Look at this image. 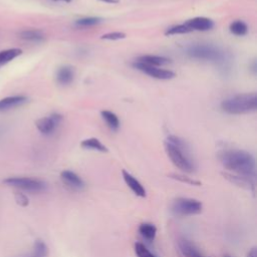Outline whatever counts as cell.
<instances>
[{"label":"cell","instance_id":"5b68a950","mask_svg":"<svg viewBox=\"0 0 257 257\" xmlns=\"http://www.w3.org/2000/svg\"><path fill=\"white\" fill-rule=\"evenodd\" d=\"M203 210V204L192 198H177L174 200L171 211L175 216L187 217L200 214Z\"/></svg>","mask_w":257,"mask_h":257},{"label":"cell","instance_id":"7402d4cb","mask_svg":"<svg viewBox=\"0 0 257 257\" xmlns=\"http://www.w3.org/2000/svg\"><path fill=\"white\" fill-rule=\"evenodd\" d=\"M224 176L227 179H229L232 183H234L238 186L244 187L246 189H253V187H254L253 180H250V179H247V178H244L241 176H237V175H230V174H224Z\"/></svg>","mask_w":257,"mask_h":257},{"label":"cell","instance_id":"6da1fadb","mask_svg":"<svg viewBox=\"0 0 257 257\" xmlns=\"http://www.w3.org/2000/svg\"><path fill=\"white\" fill-rule=\"evenodd\" d=\"M219 159L222 165L230 172L250 180L255 179V158L249 152L243 150H226L220 153Z\"/></svg>","mask_w":257,"mask_h":257},{"label":"cell","instance_id":"52a82bcc","mask_svg":"<svg viewBox=\"0 0 257 257\" xmlns=\"http://www.w3.org/2000/svg\"><path fill=\"white\" fill-rule=\"evenodd\" d=\"M134 67L137 68L138 70L150 75L151 77L161 79V80L172 79L176 76V73L170 69H165V68H161L158 66L148 65L146 63H143V62H140L137 60L134 62Z\"/></svg>","mask_w":257,"mask_h":257},{"label":"cell","instance_id":"8fae6325","mask_svg":"<svg viewBox=\"0 0 257 257\" xmlns=\"http://www.w3.org/2000/svg\"><path fill=\"white\" fill-rule=\"evenodd\" d=\"M122 178L125 182V184L130 187V189L135 193V195L139 196V197H146V189L144 188V186L133 176L131 175L128 172H126L125 170H122Z\"/></svg>","mask_w":257,"mask_h":257},{"label":"cell","instance_id":"3957f363","mask_svg":"<svg viewBox=\"0 0 257 257\" xmlns=\"http://www.w3.org/2000/svg\"><path fill=\"white\" fill-rule=\"evenodd\" d=\"M186 54L193 59L210 61L226 69L229 64V58L227 53L219 46L208 43L192 44L186 48Z\"/></svg>","mask_w":257,"mask_h":257},{"label":"cell","instance_id":"f546056e","mask_svg":"<svg viewBox=\"0 0 257 257\" xmlns=\"http://www.w3.org/2000/svg\"><path fill=\"white\" fill-rule=\"evenodd\" d=\"M247 257H257V250L255 247L251 248L247 254Z\"/></svg>","mask_w":257,"mask_h":257},{"label":"cell","instance_id":"277c9868","mask_svg":"<svg viewBox=\"0 0 257 257\" xmlns=\"http://www.w3.org/2000/svg\"><path fill=\"white\" fill-rule=\"evenodd\" d=\"M221 108L223 111L229 114H244L253 112L257 108V95L255 92L233 95L221 102Z\"/></svg>","mask_w":257,"mask_h":257},{"label":"cell","instance_id":"e0dca14e","mask_svg":"<svg viewBox=\"0 0 257 257\" xmlns=\"http://www.w3.org/2000/svg\"><path fill=\"white\" fill-rule=\"evenodd\" d=\"M48 254L49 250L45 242L41 239H37L33 244L32 252L26 257H48Z\"/></svg>","mask_w":257,"mask_h":257},{"label":"cell","instance_id":"d6a6232c","mask_svg":"<svg viewBox=\"0 0 257 257\" xmlns=\"http://www.w3.org/2000/svg\"><path fill=\"white\" fill-rule=\"evenodd\" d=\"M224 257H231V256H229V255H225Z\"/></svg>","mask_w":257,"mask_h":257},{"label":"cell","instance_id":"2e32d148","mask_svg":"<svg viewBox=\"0 0 257 257\" xmlns=\"http://www.w3.org/2000/svg\"><path fill=\"white\" fill-rule=\"evenodd\" d=\"M102 119L105 121L106 125L111 130V131H117L119 127V119L117 117V115L107 109L101 110L100 112Z\"/></svg>","mask_w":257,"mask_h":257},{"label":"cell","instance_id":"5bb4252c","mask_svg":"<svg viewBox=\"0 0 257 257\" xmlns=\"http://www.w3.org/2000/svg\"><path fill=\"white\" fill-rule=\"evenodd\" d=\"M74 79V69L69 65H64L58 68L56 72V80L59 84H70Z\"/></svg>","mask_w":257,"mask_h":257},{"label":"cell","instance_id":"9c48e42d","mask_svg":"<svg viewBox=\"0 0 257 257\" xmlns=\"http://www.w3.org/2000/svg\"><path fill=\"white\" fill-rule=\"evenodd\" d=\"M60 178L62 182L69 188L77 191H81L85 187L84 181L74 172L70 170H64L60 173Z\"/></svg>","mask_w":257,"mask_h":257},{"label":"cell","instance_id":"d4e9b609","mask_svg":"<svg viewBox=\"0 0 257 257\" xmlns=\"http://www.w3.org/2000/svg\"><path fill=\"white\" fill-rule=\"evenodd\" d=\"M191 31L192 30L184 23V24H179V25H175L168 28L166 31V35L171 36V35H177V34H186Z\"/></svg>","mask_w":257,"mask_h":257},{"label":"cell","instance_id":"7c38bea8","mask_svg":"<svg viewBox=\"0 0 257 257\" xmlns=\"http://www.w3.org/2000/svg\"><path fill=\"white\" fill-rule=\"evenodd\" d=\"M28 98L24 95H12L0 99V111H6L11 108L24 104Z\"/></svg>","mask_w":257,"mask_h":257},{"label":"cell","instance_id":"7a4b0ae2","mask_svg":"<svg viewBox=\"0 0 257 257\" xmlns=\"http://www.w3.org/2000/svg\"><path fill=\"white\" fill-rule=\"evenodd\" d=\"M165 150L169 159L178 169L189 174L196 171V163L184 140L176 136H169L165 142Z\"/></svg>","mask_w":257,"mask_h":257},{"label":"cell","instance_id":"ba28073f","mask_svg":"<svg viewBox=\"0 0 257 257\" xmlns=\"http://www.w3.org/2000/svg\"><path fill=\"white\" fill-rule=\"evenodd\" d=\"M62 121V116L59 113H51L47 116L41 117L35 121L37 130L44 136H49L55 132L60 122Z\"/></svg>","mask_w":257,"mask_h":257},{"label":"cell","instance_id":"484cf974","mask_svg":"<svg viewBox=\"0 0 257 257\" xmlns=\"http://www.w3.org/2000/svg\"><path fill=\"white\" fill-rule=\"evenodd\" d=\"M135 252L137 257H157L141 242L135 243Z\"/></svg>","mask_w":257,"mask_h":257},{"label":"cell","instance_id":"83f0119b","mask_svg":"<svg viewBox=\"0 0 257 257\" xmlns=\"http://www.w3.org/2000/svg\"><path fill=\"white\" fill-rule=\"evenodd\" d=\"M171 178H174V179H176L178 181H181L183 183H187V184H190V185H195V186H200L201 185V182L193 180V179H191L189 177H186V176H183V175L173 174V175H171Z\"/></svg>","mask_w":257,"mask_h":257},{"label":"cell","instance_id":"4fadbf2b","mask_svg":"<svg viewBox=\"0 0 257 257\" xmlns=\"http://www.w3.org/2000/svg\"><path fill=\"white\" fill-rule=\"evenodd\" d=\"M179 248L181 253L185 257H203L199 248L188 239H180L179 240Z\"/></svg>","mask_w":257,"mask_h":257},{"label":"cell","instance_id":"8992f818","mask_svg":"<svg viewBox=\"0 0 257 257\" xmlns=\"http://www.w3.org/2000/svg\"><path fill=\"white\" fill-rule=\"evenodd\" d=\"M8 186L28 191V192H42L46 190V183L35 178L28 177H10L3 181Z\"/></svg>","mask_w":257,"mask_h":257},{"label":"cell","instance_id":"f1b7e54d","mask_svg":"<svg viewBox=\"0 0 257 257\" xmlns=\"http://www.w3.org/2000/svg\"><path fill=\"white\" fill-rule=\"evenodd\" d=\"M15 201L18 205H20L22 207H26L29 204V200H28L27 196L24 195L23 193H20V192L15 194Z\"/></svg>","mask_w":257,"mask_h":257},{"label":"cell","instance_id":"d6986e66","mask_svg":"<svg viewBox=\"0 0 257 257\" xmlns=\"http://www.w3.org/2000/svg\"><path fill=\"white\" fill-rule=\"evenodd\" d=\"M22 54V50L20 48H9L0 51V67L12 61L14 58L18 57Z\"/></svg>","mask_w":257,"mask_h":257},{"label":"cell","instance_id":"cb8c5ba5","mask_svg":"<svg viewBox=\"0 0 257 257\" xmlns=\"http://www.w3.org/2000/svg\"><path fill=\"white\" fill-rule=\"evenodd\" d=\"M101 22L99 17H83L75 21V25L78 27H91Z\"/></svg>","mask_w":257,"mask_h":257},{"label":"cell","instance_id":"603a6c76","mask_svg":"<svg viewBox=\"0 0 257 257\" xmlns=\"http://www.w3.org/2000/svg\"><path fill=\"white\" fill-rule=\"evenodd\" d=\"M229 30L232 34H234L236 36H244L248 32V26L244 21L236 20L230 24Z\"/></svg>","mask_w":257,"mask_h":257},{"label":"cell","instance_id":"ac0fdd59","mask_svg":"<svg viewBox=\"0 0 257 257\" xmlns=\"http://www.w3.org/2000/svg\"><path fill=\"white\" fill-rule=\"evenodd\" d=\"M80 146L87 150H94L101 153H106L108 150L107 148L96 138H89L86 140H83L80 144Z\"/></svg>","mask_w":257,"mask_h":257},{"label":"cell","instance_id":"1f68e13d","mask_svg":"<svg viewBox=\"0 0 257 257\" xmlns=\"http://www.w3.org/2000/svg\"><path fill=\"white\" fill-rule=\"evenodd\" d=\"M54 1H63V2H66V3L71 2V0H54Z\"/></svg>","mask_w":257,"mask_h":257},{"label":"cell","instance_id":"4dcf8cb0","mask_svg":"<svg viewBox=\"0 0 257 257\" xmlns=\"http://www.w3.org/2000/svg\"><path fill=\"white\" fill-rule=\"evenodd\" d=\"M100 1H102L104 3H107V4H113V3H117L118 2V0H100Z\"/></svg>","mask_w":257,"mask_h":257},{"label":"cell","instance_id":"30bf717a","mask_svg":"<svg viewBox=\"0 0 257 257\" xmlns=\"http://www.w3.org/2000/svg\"><path fill=\"white\" fill-rule=\"evenodd\" d=\"M192 31H208L214 26V22L207 17H195L185 23Z\"/></svg>","mask_w":257,"mask_h":257},{"label":"cell","instance_id":"ffe728a7","mask_svg":"<svg viewBox=\"0 0 257 257\" xmlns=\"http://www.w3.org/2000/svg\"><path fill=\"white\" fill-rule=\"evenodd\" d=\"M139 232L144 239L148 241H154L157 235V228L152 223H143L139 227Z\"/></svg>","mask_w":257,"mask_h":257},{"label":"cell","instance_id":"4316f807","mask_svg":"<svg viewBox=\"0 0 257 257\" xmlns=\"http://www.w3.org/2000/svg\"><path fill=\"white\" fill-rule=\"evenodd\" d=\"M100 38H101V39H105V40H119V39L125 38V34H124L123 32L114 31V32L105 33V34H103Z\"/></svg>","mask_w":257,"mask_h":257},{"label":"cell","instance_id":"9a60e30c","mask_svg":"<svg viewBox=\"0 0 257 257\" xmlns=\"http://www.w3.org/2000/svg\"><path fill=\"white\" fill-rule=\"evenodd\" d=\"M137 61L146 63L148 65H152V66H158V67H161L163 65L170 63L169 58L164 56H159V55H143L139 57Z\"/></svg>","mask_w":257,"mask_h":257},{"label":"cell","instance_id":"44dd1931","mask_svg":"<svg viewBox=\"0 0 257 257\" xmlns=\"http://www.w3.org/2000/svg\"><path fill=\"white\" fill-rule=\"evenodd\" d=\"M20 38L27 40V41H32V42H40L44 39V34L37 29H26L23 30L19 33Z\"/></svg>","mask_w":257,"mask_h":257}]
</instances>
